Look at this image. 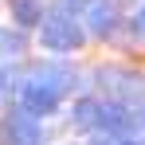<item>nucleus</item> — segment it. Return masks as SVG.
Listing matches in <instances>:
<instances>
[{"label":"nucleus","mask_w":145,"mask_h":145,"mask_svg":"<svg viewBox=\"0 0 145 145\" xmlns=\"http://www.w3.org/2000/svg\"><path fill=\"white\" fill-rule=\"evenodd\" d=\"M8 16H12V27H20V31L27 27L39 31V24L47 20V4L43 0H8Z\"/></svg>","instance_id":"7"},{"label":"nucleus","mask_w":145,"mask_h":145,"mask_svg":"<svg viewBox=\"0 0 145 145\" xmlns=\"http://www.w3.org/2000/svg\"><path fill=\"white\" fill-rule=\"evenodd\" d=\"M86 8H90V0H51V12H59V16H71V20L86 16Z\"/></svg>","instance_id":"11"},{"label":"nucleus","mask_w":145,"mask_h":145,"mask_svg":"<svg viewBox=\"0 0 145 145\" xmlns=\"http://www.w3.org/2000/svg\"><path fill=\"white\" fill-rule=\"evenodd\" d=\"M94 82H98V90H102L106 102L129 106V102L145 98V74L141 71H129V67H118V63L98 67V71H94Z\"/></svg>","instance_id":"2"},{"label":"nucleus","mask_w":145,"mask_h":145,"mask_svg":"<svg viewBox=\"0 0 145 145\" xmlns=\"http://www.w3.org/2000/svg\"><path fill=\"white\" fill-rule=\"evenodd\" d=\"M125 27H129V35H133V39H145V0L133 8V16L125 20Z\"/></svg>","instance_id":"12"},{"label":"nucleus","mask_w":145,"mask_h":145,"mask_svg":"<svg viewBox=\"0 0 145 145\" xmlns=\"http://www.w3.org/2000/svg\"><path fill=\"white\" fill-rule=\"evenodd\" d=\"M118 145H141V141H118Z\"/></svg>","instance_id":"14"},{"label":"nucleus","mask_w":145,"mask_h":145,"mask_svg":"<svg viewBox=\"0 0 145 145\" xmlns=\"http://www.w3.org/2000/svg\"><path fill=\"white\" fill-rule=\"evenodd\" d=\"M0 137L4 145H47V129H43V118L27 114L24 106H8L0 121Z\"/></svg>","instance_id":"4"},{"label":"nucleus","mask_w":145,"mask_h":145,"mask_svg":"<svg viewBox=\"0 0 145 145\" xmlns=\"http://www.w3.org/2000/svg\"><path fill=\"white\" fill-rule=\"evenodd\" d=\"M86 43V27L82 20H71V16H59V12H47V20L39 24V47L51 51L55 59L59 55H71Z\"/></svg>","instance_id":"3"},{"label":"nucleus","mask_w":145,"mask_h":145,"mask_svg":"<svg viewBox=\"0 0 145 145\" xmlns=\"http://www.w3.org/2000/svg\"><path fill=\"white\" fill-rule=\"evenodd\" d=\"M121 24L125 20H121V12H118V0H90L86 16H82L86 35H94V39H114Z\"/></svg>","instance_id":"5"},{"label":"nucleus","mask_w":145,"mask_h":145,"mask_svg":"<svg viewBox=\"0 0 145 145\" xmlns=\"http://www.w3.org/2000/svg\"><path fill=\"white\" fill-rule=\"evenodd\" d=\"M125 141H141L145 145V98L129 102V129H125Z\"/></svg>","instance_id":"10"},{"label":"nucleus","mask_w":145,"mask_h":145,"mask_svg":"<svg viewBox=\"0 0 145 145\" xmlns=\"http://www.w3.org/2000/svg\"><path fill=\"white\" fill-rule=\"evenodd\" d=\"M20 82H24V71L16 63H4L0 67V106H8L12 98H20Z\"/></svg>","instance_id":"9"},{"label":"nucleus","mask_w":145,"mask_h":145,"mask_svg":"<svg viewBox=\"0 0 145 145\" xmlns=\"http://www.w3.org/2000/svg\"><path fill=\"white\" fill-rule=\"evenodd\" d=\"M24 47H27V35L20 27H0V67L4 63H16L24 55Z\"/></svg>","instance_id":"8"},{"label":"nucleus","mask_w":145,"mask_h":145,"mask_svg":"<svg viewBox=\"0 0 145 145\" xmlns=\"http://www.w3.org/2000/svg\"><path fill=\"white\" fill-rule=\"evenodd\" d=\"M71 90H86V82H78L74 67L59 63V59H43V63H31L24 71L16 106H24L27 114H35V118H47V114H55L63 106V98Z\"/></svg>","instance_id":"1"},{"label":"nucleus","mask_w":145,"mask_h":145,"mask_svg":"<svg viewBox=\"0 0 145 145\" xmlns=\"http://www.w3.org/2000/svg\"><path fill=\"white\" fill-rule=\"evenodd\" d=\"M86 145H118V137H106V133H94Z\"/></svg>","instance_id":"13"},{"label":"nucleus","mask_w":145,"mask_h":145,"mask_svg":"<svg viewBox=\"0 0 145 145\" xmlns=\"http://www.w3.org/2000/svg\"><path fill=\"white\" fill-rule=\"evenodd\" d=\"M98 106H102V98H74L71 110H67V125H71L74 133H98Z\"/></svg>","instance_id":"6"}]
</instances>
